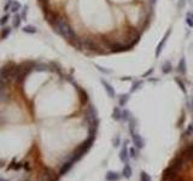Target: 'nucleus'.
I'll return each mask as SVG.
<instances>
[{"label":"nucleus","instance_id":"obj_32","mask_svg":"<svg viewBox=\"0 0 193 181\" xmlns=\"http://www.w3.org/2000/svg\"><path fill=\"white\" fill-rule=\"evenodd\" d=\"M129 156H130L132 158H137V147H135V146L129 149Z\"/></svg>","mask_w":193,"mask_h":181},{"label":"nucleus","instance_id":"obj_29","mask_svg":"<svg viewBox=\"0 0 193 181\" xmlns=\"http://www.w3.org/2000/svg\"><path fill=\"white\" fill-rule=\"evenodd\" d=\"M79 92L81 93V100H82V103H86L87 100H88V96H87V93H86V91H83V89H79Z\"/></svg>","mask_w":193,"mask_h":181},{"label":"nucleus","instance_id":"obj_36","mask_svg":"<svg viewBox=\"0 0 193 181\" xmlns=\"http://www.w3.org/2000/svg\"><path fill=\"white\" fill-rule=\"evenodd\" d=\"M190 110L193 111V97H192V100H191V103H190Z\"/></svg>","mask_w":193,"mask_h":181},{"label":"nucleus","instance_id":"obj_10","mask_svg":"<svg viewBox=\"0 0 193 181\" xmlns=\"http://www.w3.org/2000/svg\"><path fill=\"white\" fill-rule=\"evenodd\" d=\"M11 33H12V28H11V27H5V28H2L1 31H0V40L7 39Z\"/></svg>","mask_w":193,"mask_h":181},{"label":"nucleus","instance_id":"obj_8","mask_svg":"<svg viewBox=\"0 0 193 181\" xmlns=\"http://www.w3.org/2000/svg\"><path fill=\"white\" fill-rule=\"evenodd\" d=\"M176 70L179 71L181 75H186V72H187V64H186V59H185V57H182V58L180 59Z\"/></svg>","mask_w":193,"mask_h":181},{"label":"nucleus","instance_id":"obj_30","mask_svg":"<svg viewBox=\"0 0 193 181\" xmlns=\"http://www.w3.org/2000/svg\"><path fill=\"white\" fill-rule=\"evenodd\" d=\"M22 167H23V164H21V163H11V164L9 166V169H14V170H18V169H21Z\"/></svg>","mask_w":193,"mask_h":181},{"label":"nucleus","instance_id":"obj_9","mask_svg":"<svg viewBox=\"0 0 193 181\" xmlns=\"http://www.w3.org/2000/svg\"><path fill=\"white\" fill-rule=\"evenodd\" d=\"M127 141H124L123 142V146H122V150H121V152H120V159L124 162V163H127V161H128V149H127Z\"/></svg>","mask_w":193,"mask_h":181},{"label":"nucleus","instance_id":"obj_27","mask_svg":"<svg viewBox=\"0 0 193 181\" xmlns=\"http://www.w3.org/2000/svg\"><path fill=\"white\" fill-rule=\"evenodd\" d=\"M28 9H29V6H28V5H24V6L22 7V10H21V16H22V18H23V21H26V19H27V12H28Z\"/></svg>","mask_w":193,"mask_h":181},{"label":"nucleus","instance_id":"obj_15","mask_svg":"<svg viewBox=\"0 0 193 181\" xmlns=\"http://www.w3.org/2000/svg\"><path fill=\"white\" fill-rule=\"evenodd\" d=\"M132 174H133V170H132L130 164H129V163H125L123 170H122V175H123L124 178L129 179V178H132Z\"/></svg>","mask_w":193,"mask_h":181},{"label":"nucleus","instance_id":"obj_38","mask_svg":"<svg viewBox=\"0 0 193 181\" xmlns=\"http://www.w3.org/2000/svg\"><path fill=\"white\" fill-rule=\"evenodd\" d=\"M0 181H6V180H4V179H0Z\"/></svg>","mask_w":193,"mask_h":181},{"label":"nucleus","instance_id":"obj_24","mask_svg":"<svg viewBox=\"0 0 193 181\" xmlns=\"http://www.w3.org/2000/svg\"><path fill=\"white\" fill-rule=\"evenodd\" d=\"M174 80H175V82H176V84H179V86H180V88H181V91H182L183 93H186L187 91H186V87H185V84L182 82V80H181V79H179V77H175Z\"/></svg>","mask_w":193,"mask_h":181},{"label":"nucleus","instance_id":"obj_3","mask_svg":"<svg viewBox=\"0 0 193 181\" xmlns=\"http://www.w3.org/2000/svg\"><path fill=\"white\" fill-rule=\"evenodd\" d=\"M170 34H171V29H168V31H166V34H164V36H163L162 41L157 45V47H156V51H154V56H156V58L161 56V53H162V51H163V47H164L166 42L168 41V39H169Z\"/></svg>","mask_w":193,"mask_h":181},{"label":"nucleus","instance_id":"obj_2","mask_svg":"<svg viewBox=\"0 0 193 181\" xmlns=\"http://www.w3.org/2000/svg\"><path fill=\"white\" fill-rule=\"evenodd\" d=\"M94 137H88V139L84 140L82 144L75 150V152L72 153V156H71V161L72 162H76V161H79V159H81L83 156L86 154V152L92 147V145H93V142H94Z\"/></svg>","mask_w":193,"mask_h":181},{"label":"nucleus","instance_id":"obj_14","mask_svg":"<svg viewBox=\"0 0 193 181\" xmlns=\"http://www.w3.org/2000/svg\"><path fill=\"white\" fill-rule=\"evenodd\" d=\"M112 118L115 121H122V110L120 109V106H116L112 111Z\"/></svg>","mask_w":193,"mask_h":181},{"label":"nucleus","instance_id":"obj_12","mask_svg":"<svg viewBox=\"0 0 193 181\" xmlns=\"http://www.w3.org/2000/svg\"><path fill=\"white\" fill-rule=\"evenodd\" d=\"M120 178H121V175L118 173H116V171H108L106 176H105V179L108 181H118Z\"/></svg>","mask_w":193,"mask_h":181},{"label":"nucleus","instance_id":"obj_28","mask_svg":"<svg viewBox=\"0 0 193 181\" xmlns=\"http://www.w3.org/2000/svg\"><path fill=\"white\" fill-rule=\"evenodd\" d=\"M7 84H9V82H7V81H4V80H1V79H0V92H4V91H6V88H7Z\"/></svg>","mask_w":193,"mask_h":181},{"label":"nucleus","instance_id":"obj_5","mask_svg":"<svg viewBox=\"0 0 193 181\" xmlns=\"http://www.w3.org/2000/svg\"><path fill=\"white\" fill-rule=\"evenodd\" d=\"M74 163L75 162H72L71 159H69V161H67L62 167H60V169H59V174L58 175H60V176H63V175H65L68 171H69L70 169L72 168V166H74Z\"/></svg>","mask_w":193,"mask_h":181},{"label":"nucleus","instance_id":"obj_17","mask_svg":"<svg viewBox=\"0 0 193 181\" xmlns=\"http://www.w3.org/2000/svg\"><path fill=\"white\" fill-rule=\"evenodd\" d=\"M22 4L19 2V1H17V0H14V2H12V6H11V9H10V11L11 12H14V14H18V11H21L22 10Z\"/></svg>","mask_w":193,"mask_h":181},{"label":"nucleus","instance_id":"obj_13","mask_svg":"<svg viewBox=\"0 0 193 181\" xmlns=\"http://www.w3.org/2000/svg\"><path fill=\"white\" fill-rule=\"evenodd\" d=\"M22 21H23V18H22L21 14H14V19H12V27H14V28H19Z\"/></svg>","mask_w":193,"mask_h":181},{"label":"nucleus","instance_id":"obj_20","mask_svg":"<svg viewBox=\"0 0 193 181\" xmlns=\"http://www.w3.org/2000/svg\"><path fill=\"white\" fill-rule=\"evenodd\" d=\"M48 69H50V65H47V64H43V63H35L34 70H36V71H47Z\"/></svg>","mask_w":193,"mask_h":181},{"label":"nucleus","instance_id":"obj_1","mask_svg":"<svg viewBox=\"0 0 193 181\" xmlns=\"http://www.w3.org/2000/svg\"><path fill=\"white\" fill-rule=\"evenodd\" d=\"M52 26H53V28H55V31H57L60 36H63L64 39H67V40H69V41H72V40L76 39L75 31L72 30L71 26L69 24V22L67 21L65 17H59V16H58Z\"/></svg>","mask_w":193,"mask_h":181},{"label":"nucleus","instance_id":"obj_35","mask_svg":"<svg viewBox=\"0 0 193 181\" xmlns=\"http://www.w3.org/2000/svg\"><path fill=\"white\" fill-rule=\"evenodd\" d=\"M152 72H153V68H151V69L149 70L147 72H145V74H144V77H146V76H150Z\"/></svg>","mask_w":193,"mask_h":181},{"label":"nucleus","instance_id":"obj_31","mask_svg":"<svg viewBox=\"0 0 193 181\" xmlns=\"http://www.w3.org/2000/svg\"><path fill=\"white\" fill-rule=\"evenodd\" d=\"M96 70L101 71L103 74H111V72H112L111 70H109V69H104L103 67H100V65H98V64H96Z\"/></svg>","mask_w":193,"mask_h":181},{"label":"nucleus","instance_id":"obj_18","mask_svg":"<svg viewBox=\"0 0 193 181\" xmlns=\"http://www.w3.org/2000/svg\"><path fill=\"white\" fill-rule=\"evenodd\" d=\"M22 31L26 33V34H36L38 33V29L34 26H24L22 28Z\"/></svg>","mask_w":193,"mask_h":181},{"label":"nucleus","instance_id":"obj_6","mask_svg":"<svg viewBox=\"0 0 193 181\" xmlns=\"http://www.w3.org/2000/svg\"><path fill=\"white\" fill-rule=\"evenodd\" d=\"M182 154H183V157H185L187 161H193V142L188 144V145L185 147Z\"/></svg>","mask_w":193,"mask_h":181},{"label":"nucleus","instance_id":"obj_33","mask_svg":"<svg viewBox=\"0 0 193 181\" xmlns=\"http://www.w3.org/2000/svg\"><path fill=\"white\" fill-rule=\"evenodd\" d=\"M120 142H121V138H120V135H116V137H115V139H113V141H112L113 146H115V147H118V146H120Z\"/></svg>","mask_w":193,"mask_h":181},{"label":"nucleus","instance_id":"obj_4","mask_svg":"<svg viewBox=\"0 0 193 181\" xmlns=\"http://www.w3.org/2000/svg\"><path fill=\"white\" fill-rule=\"evenodd\" d=\"M132 138H133L134 146H135L138 150L144 149V146H145V140L142 139V137H141L140 134H138V133H134V134L132 135Z\"/></svg>","mask_w":193,"mask_h":181},{"label":"nucleus","instance_id":"obj_11","mask_svg":"<svg viewBox=\"0 0 193 181\" xmlns=\"http://www.w3.org/2000/svg\"><path fill=\"white\" fill-rule=\"evenodd\" d=\"M129 98H130V94H128V93L120 94L118 96V106H125V104L128 103Z\"/></svg>","mask_w":193,"mask_h":181},{"label":"nucleus","instance_id":"obj_23","mask_svg":"<svg viewBox=\"0 0 193 181\" xmlns=\"http://www.w3.org/2000/svg\"><path fill=\"white\" fill-rule=\"evenodd\" d=\"M9 19H10V14H4L2 17H0V26H1V27H4V26L9 22Z\"/></svg>","mask_w":193,"mask_h":181},{"label":"nucleus","instance_id":"obj_34","mask_svg":"<svg viewBox=\"0 0 193 181\" xmlns=\"http://www.w3.org/2000/svg\"><path fill=\"white\" fill-rule=\"evenodd\" d=\"M185 5H186V0H179V2H178V9H179V11H181V10L185 7Z\"/></svg>","mask_w":193,"mask_h":181},{"label":"nucleus","instance_id":"obj_22","mask_svg":"<svg viewBox=\"0 0 193 181\" xmlns=\"http://www.w3.org/2000/svg\"><path fill=\"white\" fill-rule=\"evenodd\" d=\"M186 23L190 28H193V14L190 11L186 14Z\"/></svg>","mask_w":193,"mask_h":181},{"label":"nucleus","instance_id":"obj_26","mask_svg":"<svg viewBox=\"0 0 193 181\" xmlns=\"http://www.w3.org/2000/svg\"><path fill=\"white\" fill-rule=\"evenodd\" d=\"M140 179H141V181H152L151 176H150L146 171H141V174H140Z\"/></svg>","mask_w":193,"mask_h":181},{"label":"nucleus","instance_id":"obj_16","mask_svg":"<svg viewBox=\"0 0 193 181\" xmlns=\"http://www.w3.org/2000/svg\"><path fill=\"white\" fill-rule=\"evenodd\" d=\"M171 70H173L171 62H170V60H166V62L163 63V65H162V72H163V74H169V72H171Z\"/></svg>","mask_w":193,"mask_h":181},{"label":"nucleus","instance_id":"obj_21","mask_svg":"<svg viewBox=\"0 0 193 181\" xmlns=\"http://www.w3.org/2000/svg\"><path fill=\"white\" fill-rule=\"evenodd\" d=\"M134 116H133V113L129 111V110H127V109H124V110H122V120L123 121H129V120H132Z\"/></svg>","mask_w":193,"mask_h":181},{"label":"nucleus","instance_id":"obj_25","mask_svg":"<svg viewBox=\"0 0 193 181\" xmlns=\"http://www.w3.org/2000/svg\"><path fill=\"white\" fill-rule=\"evenodd\" d=\"M193 135V123L187 127V129L185 130V133H183V137H191Z\"/></svg>","mask_w":193,"mask_h":181},{"label":"nucleus","instance_id":"obj_37","mask_svg":"<svg viewBox=\"0 0 193 181\" xmlns=\"http://www.w3.org/2000/svg\"><path fill=\"white\" fill-rule=\"evenodd\" d=\"M149 2H150L151 5H154V4L157 2V0H149Z\"/></svg>","mask_w":193,"mask_h":181},{"label":"nucleus","instance_id":"obj_7","mask_svg":"<svg viewBox=\"0 0 193 181\" xmlns=\"http://www.w3.org/2000/svg\"><path fill=\"white\" fill-rule=\"evenodd\" d=\"M101 84L104 86V88H105V92H106V94L109 96L110 98H115L116 96V92H115V89H113V87L111 86L109 82H106L105 80H101Z\"/></svg>","mask_w":193,"mask_h":181},{"label":"nucleus","instance_id":"obj_19","mask_svg":"<svg viewBox=\"0 0 193 181\" xmlns=\"http://www.w3.org/2000/svg\"><path fill=\"white\" fill-rule=\"evenodd\" d=\"M144 86V81L142 80H139V81H135L134 84H132V88H130V93H134V92H137L138 89H140L141 87Z\"/></svg>","mask_w":193,"mask_h":181}]
</instances>
